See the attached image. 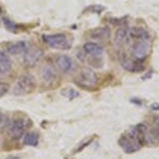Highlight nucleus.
Masks as SVG:
<instances>
[{
    "label": "nucleus",
    "mask_w": 159,
    "mask_h": 159,
    "mask_svg": "<svg viewBox=\"0 0 159 159\" xmlns=\"http://www.w3.org/2000/svg\"><path fill=\"white\" fill-rule=\"evenodd\" d=\"M147 132H148L147 125L140 123L123 134L120 137L118 143L125 153H127V154L135 153L139 151L143 146H146Z\"/></svg>",
    "instance_id": "nucleus-1"
},
{
    "label": "nucleus",
    "mask_w": 159,
    "mask_h": 159,
    "mask_svg": "<svg viewBox=\"0 0 159 159\" xmlns=\"http://www.w3.org/2000/svg\"><path fill=\"white\" fill-rule=\"evenodd\" d=\"M75 82L84 89H94L98 84V75L92 69L83 68L75 78Z\"/></svg>",
    "instance_id": "nucleus-2"
},
{
    "label": "nucleus",
    "mask_w": 159,
    "mask_h": 159,
    "mask_svg": "<svg viewBox=\"0 0 159 159\" xmlns=\"http://www.w3.org/2000/svg\"><path fill=\"white\" fill-rule=\"evenodd\" d=\"M35 89V78L32 74L26 73L19 77L14 88V94L16 96L28 95Z\"/></svg>",
    "instance_id": "nucleus-3"
},
{
    "label": "nucleus",
    "mask_w": 159,
    "mask_h": 159,
    "mask_svg": "<svg viewBox=\"0 0 159 159\" xmlns=\"http://www.w3.org/2000/svg\"><path fill=\"white\" fill-rule=\"evenodd\" d=\"M43 41L47 46L56 50H68L71 47L67 35L64 34H45L43 35Z\"/></svg>",
    "instance_id": "nucleus-4"
},
{
    "label": "nucleus",
    "mask_w": 159,
    "mask_h": 159,
    "mask_svg": "<svg viewBox=\"0 0 159 159\" xmlns=\"http://www.w3.org/2000/svg\"><path fill=\"white\" fill-rule=\"evenodd\" d=\"M44 56V51L39 47L28 48L27 51L24 53V66L26 68H34L35 67Z\"/></svg>",
    "instance_id": "nucleus-5"
},
{
    "label": "nucleus",
    "mask_w": 159,
    "mask_h": 159,
    "mask_svg": "<svg viewBox=\"0 0 159 159\" xmlns=\"http://www.w3.org/2000/svg\"><path fill=\"white\" fill-rule=\"evenodd\" d=\"M151 50V44L150 40H139L136 41L134 46L132 47V55L135 59L143 61Z\"/></svg>",
    "instance_id": "nucleus-6"
},
{
    "label": "nucleus",
    "mask_w": 159,
    "mask_h": 159,
    "mask_svg": "<svg viewBox=\"0 0 159 159\" xmlns=\"http://www.w3.org/2000/svg\"><path fill=\"white\" fill-rule=\"evenodd\" d=\"M27 128V124L22 119H16L11 123L10 129H8V134L11 139H20L24 135L25 130Z\"/></svg>",
    "instance_id": "nucleus-7"
},
{
    "label": "nucleus",
    "mask_w": 159,
    "mask_h": 159,
    "mask_svg": "<svg viewBox=\"0 0 159 159\" xmlns=\"http://www.w3.org/2000/svg\"><path fill=\"white\" fill-rule=\"evenodd\" d=\"M142 61H139V59H132L127 57L126 55H123L121 64L125 70L132 72V73H139V72H143L145 70V66Z\"/></svg>",
    "instance_id": "nucleus-8"
},
{
    "label": "nucleus",
    "mask_w": 159,
    "mask_h": 159,
    "mask_svg": "<svg viewBox=\"0 0 159 159\" xmlns=\"http://www.w3.org/2000/svg\"><path fill=\"white\" fill-rule=\"evenodd\" d=\"M41 79L45 84H52L57 79V72L52 65L48 64L44 66V68L41 71Z\"/></svg>",
    "instance_id": "nucleus-9"
},
{
    "label": "nucleus",
    "mask_w": 159,
    "mask_h": 159,
    "mask_svg": "<svg viewBox=\"0 0 159 159\" xmlns=\"http://www.w3.org/2000/svg\"><path fill=\"white\" fill-rule=\"evenodd\" d=\"M28 45L26 42L19 41V42H15V43H11L7 45V50L8 52V54L11 55H21L27 51L28 49Z\"/></svg>",
    "instance_id": "nucleus-10"
},
{
    "label": "nucleus",
    "mask_w": 159,
    "mask_h": 159,
    "mask_svg": "<svg viewBox=\"0 0 159 159\" xmlns=\"http://www.w3.org/2000/svg\"><path fill=\"white\" fill-rule=\"evenodd\" d=\"M155 127L147 132V143L146 146L150 147H157L159 146V122H156Z\"/></svg>",
    "instance_id": "nucleus-11"
},
{
    "label": "nucleus",
    "mask_w": 159,
    "mask_h": 159,
    "mask_svg": "<svg viewBox=\"0 0 159 159\" xmlns=\"http://www.w3.org/2000/svg\"><path fill=\"white\" fill-rule=\"evenodd\" d=\"M56 66L62 73H69L73 69V61L68 55H59L56 58Z\"/></svg>",
    "instance_id": "nucleus-12"
},
{
    "label": "nucleus",
    "mask_w": 159,
    "mask_h": 159,
    "mask_svg": "<svg viewBox=\"0 0 159 159\" xmlns=\"http://www.w3.org/2000/svg\"><path fill=\"white\" fill-rule=\"evenodd\" d=\"M83 51H84L85 54L94 56V57H101L104 52L103 48H102L100 45L93 43V42L85 43L84 46H83Z\"/></svg>",
    "instance_id": "nucleus-13"
},
{
    "label": "nucleus",
    "mask_w": 159,
    "mask_h": 159,
    "mask_svg": "<svg viewBox=\"0 0 159 159\" xmlns=\"http://www.w3.org/2000/svg\"><path fill=\"white\" fill-rule=\"evenodd\" d=\"M129 39V28L126 25H121L115 34V43L118 46H123Z\"/></svg>",
    "instance_id": "nucleus-14"
},
{
    "label": "nucleus",
    "mask_w": 159,
    "mask_h": 159,
    "mask_svg": "<svg viewBox=\"0 0 159 159\" xmlns=\"http://www.w3.org/2000/svg\"><path fill=\"white\" fill-rule=\"evenodd\" d=\"M110 35H111V31L107 26H102L89 31V37L94 40H107L110 38Z\"/></svg>",
    "instance_id": "nucleus-15"
},
{
    "label": "nucleus",
    "mask_w": 159,
    "mask_h": 159,
    "mask_svg": "<svg viewBox=\"0 0 159 159\" xmlns=\"http://www.w3.org/2000/svg\"><path fill=\"white\" fill-rule=\"evenodd\" d=\"M129 38L132 40L139 41V40H150V34L147 29L143 27H135L129 28Z\"/></svg>",
    "instance_id": "nucleus-16"
},
{
    "label": "nucleus",
    "mask_w": 159,
    "mask_h": 159,
    "mask_svg": "<svg viewBox=\"0 0 159 159\" xmlns=\"http://www.w3.org/2000/svg\"><path fill=\"white\" fill-rule=\"evenodd\" d=\"M11 70V61L4 50H0V73L7 74Z\"/></svg>",
    "instance_id": "nucleus-17"
},
{
    "label": "nucleus",
    "mask_w": 159,
    "mask_h": 159,
    "mask_svg": "<svg viewBox=\"0 0 159 159\" xmlns=\"http://www.w3.org/2000/svg\"><path fill=\"white\" fill-rule=\"evenodd\" d=\"M23 143L26 146L37 147L39 143V134L35 133V132H28L24 135Z\"/></svg>",
    "instance_id": "nucleus-18"
},
{
    "label": "nucleus",
    "mask_w": 159,
    "mask_h": 159,
    "mask_svg": "<svg viewBox=\"0 0 159 159\" xmlns=\"http://www.w3.org/2000/svg\"><path fill=\"white\" fill-rule=\"evenodd\" d=\"M8 122H10V119H8L7 113L0 109V130H3L4 128H7Z\"/></svg>",
    "instance_id": "nucleus-19"
},
{
    "label": "nucleus",
    "mask_w": 159,
    "mask_h": 159,
    "mask_svg": "<svg viewBox=\"0 0 159 159\" xmlns=\"http://www.w3.org/2000/svg\"><path fill=\"white\" fill-rule=\"evenodd\" d=\"M8 91H10V84L7 82L0 81V99L7 95Z\"/></svg>",
    "instance_id": "nucleus-20"
},
{
    "label": "nucleus",
    "mask_w": 159,
    "mask_h": 159,
    "mask_svg": "<svg viewBox=\"0 0 159 159\" xmlns=\"http://www.w3.org/2000/svg\"><path fill=\"white\" fill-rule=\"evenodd\" d=\"M104 10H105V7L99 4L92 5V7H89V8H86V11H89V13H96V14H100L101 11H103Z\"/></svg>",
    "instance_id": "nucleus-21"
},
{
    "label": "nucleus",
    "mask_w": 159,
    "mask_h": 159,
    "mask_svg": "<svg viewBox=\"0 0 159 159\" xmlns=\"http://www.w3.org/2000/svg\"><path fill=\"white\" fill-rule=\"evenodd\" d=\"M64 95L66 96V97H68V98H70V99H73V98H76L79 96V94H78V92H76L75 89H67V91H65L64 92Z\"/></svg>",
    "instance_id": "nucleus-22"
},
{
    "label": "nucleus",
    "mask_w": 159,
    "mask_h": 159,
    "mask_svg": "<svg viewBox=\"0 0 159 159\" xmlns=\"http://www.w3.org/2000/svg\"><path fill=\"white\" fill-rule=\"evenodd\" d=\"M92 140H93V139H91L89 140V142H86V143H83V145H81V147H78V149L76 150V152H78V151H82V149H83V148H85L86 146H89V143H92Z\"/></svg>",
    "instance_id": "nucleus-23"
},
{
    "label": "nucleus",
    "mask_w": 159,
    "mask_h": 159,
    "mask_svg": "<svg viewBox=\"0 0 159 159\" xmlns=\"http://www.w3.org/2000/svg\"><path fill=\"white\" fill-rule=\"evenodd\" d=\"M151 109L154 110V111H159V103L153 104L152 106H151Z\"/></svg>",
    "instance_id": "nucleus-24"
},
{
    "label": "nucleus",
    "mask_w": 159,
    "mask_h": 159,
    "mask_svg": "<svg viewBox=\"0 0 159 159\" xmlns=\"http://www.w3.org/2000/svg\"><path fill=\"white\" fill-rule=\"evenodd\" d=\"M132 103L136 104V105H142V101L139 100V99H132Z\"/></svg>",
    "instance_id": "nucleus-25"
},
{
    "label": "nucleus",
    "mask_w": 159,
    "mask_h": 159,
    "mask_svg": "<svg viewBox=\"0 0 159 159\" xmlns=\"http://www.w3.org/2000/svg\"><path fill=\"white\" fill-rule=\"evenodd\" d=\"M1 16H2V10L0 7V23H1Z\"/></svg>",
    "instance_id": "nucleus-26"
}]
</instances>
